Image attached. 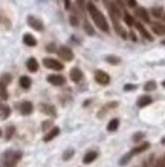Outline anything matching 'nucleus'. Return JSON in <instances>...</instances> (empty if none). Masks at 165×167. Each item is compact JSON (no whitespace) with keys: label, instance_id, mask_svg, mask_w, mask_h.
Here are the masks:
<instances>
[{"label":"nucleus","instance_id":"f257e3e1","mask_svg":"<svg viewBox=\"0 0 165 167\" xmlns=\"http://www.w3.org/2000/svg\"><path fill=\"white\" fill-rule=\"evenodd\" d=\"M87 11H89L90 17L93 19L95 25H96L101 31L109 32V23H107V20H106V15H104V14L96 8V6H95L93 2H89V3H87Z\"/></svg>","mask_w":165,"mask_h":167},{"label":"nucleus","instance_id":"f03ea898","mask_svg":"<svg viewBox=\"0 0 165 167\" xmlns=\"http://www.w3.org/2000/svg\"><path fill=\"white\" fill-rule=\"evenodd\" d=\"M22 158V153L20 152H6L3 155V160H5V166L6 167H14L15 163Z\"/></svg>","mask_w":165,"mask_h":167},{"label":"nucleus","instance_id":"7ed1b4c3","mask_svg":"<svg viewBox=\"0 0 165 167\" xmlns=\"http://www.w3.org/2000/svg\"><path fill=\"white\" fill-rule=\"evenodd\" d=\"M43 65L46 66V68H49V69H54V71H63V63H60L58 60H55V58H44L43 60Z\"/></svg>","mask_w":165,"mask_h":167},{"label":"nucleus","instance_id":"20e7f679","mask_svg":"<svg viewBox=\"0 0 165 167\" xmlns=\"http://www.w3.org/2000/svg\"><path fill=\"white\" fill-rule=\"evenodd\" d=\"M95 80H96V83L103 84V86H106V84L110 83V77H109V74L107 72H104V71H95Z\"/></svg>","mask_w":165,"mask_h":167},{"label":"nucleus","instance_id":"39448f33","mask_svg":"<svg viewBox=\"0 0 165 167\" xmlns=\"http://www.w3.org/2000/svg\"><path fill=\"white\" fill-rule=\"evenodd\" d=\"M26 22H28V25H29L31 28H34L35 31H43V29H44V26H43V22H41L40 19L34 17V15H28Z\"/></svg>","mask_w":165,"mask_h":167},{"label":"nucleus","instance_id":"423d86ee","mask_svg":"<svg viewBox=\"0 0 165 167\" xmlns=\"http://www.w3.org/2000/svg\"><path fill=\"white\" fill-rule=\"evenodd\" d=\"M58 54H60V57H61L63 60H66V61L74 60V52H72L67 46H61V48L58 49Z\"/></svg>","mask_w":165,"mask_h":167},{"label":"nucleus","instance_id":"0eeeda50","mask_svg":"<svg viewBox=\"0 0 165 167\" xmlns=\"http://www.w3.org/2000/svg\"><path fill=\"white\" fill-rule=\"evenodd\" d=\"M47 81L50 84H54V86H63V84L66 83V78L63 77V75H49L47 77Z\"/></svg>","mask_w":165,"mask_h":167},{"label":"nucleus","instance_id":"6e6552de","mask_svg":"<svg viewBox=\"0 0 165 167\" xmlns=\"http://www.w3.org/2000/svg\"><path fill=\"white\" fill-rule=\"evenodd\" d=\"M135 28L139 31V34H141V35H142L145 40H153V39H151V34H150V32H148V31H147V29L142 26V23H139V22H135Z\"/></svg>","mask_w":165,"mask_h":167},{"label":"nucleus","instance_id":"1a4fd4ad","mask_svg":"<svg viewBox=\"0 0 165 167\" xmlns=\"http://www.w3.org/2000/svg\"><path fill=\"white\" fill-rule=\"evenodd\" d=\"M70 78H72V81H75V83L81 81L82 80L81 69H80V68H72V69H70Z\"/></svg>","mask_w":165,"mask_h":167},{"label":"nucleus","instance_id":"9d476101","mask_svg":"<svg viewBox=\"0 0 165 167\" xmlns=\"http://www.w3.org/2000/svg\"><path fill=\"white\" fill-rule=\"evenodd\" d=\"M136 15L142 20V22H150V15H148V11L145 8H136Z\"/></svg>","mask_w":165,"mask_h":167},{"label":"nucleus","instance_id":"9b49d317","mask_svg":"<svg viewBox=\"0 0 165 167\" xmlns=\"http://www.w3.org/2000/svg\"><path fill=\"white\" fill-rule=\"evenodd\" d=\"M32 109H34V106H32L31 101H23V103L20 104V112H22L23 115H29V114L32 112Z\"/></svg>","mask_w":165,"mask_h":167},{"label":"nucleus","instance_id":"f8f14e48","mask_svg":"<svg viewBox=\"0 0 165 167\" xmlns=\"http://www.w3.org/2000/svg\"><path fill=\"white\" fill-rule=\"evenodd\" d=\"M98 158V152H95V150H89L86 155H84V164H90V163H93L95 160Z\"/></svg>","mask_w":165,"mask_h":167},{"label":"nucleus","instance_id":"ddd939ff","mask_svg":"<svg viewBox=\"0 0 165 167\" xmlns=\"http://www.w3.org/2000/svg\"><path fill=\"white\" fill-rule=\"evenodd\" d=\"M26 68H28V71H31V72H37V71H38V61H37L34 57H32V58H28Z\"/></svg>","mask_w":165,"mask_h":167},{"label":"nucleus","instance_id":"4468645a","mask_svg":"<svg viewBox=\"0 0 165 167\" xmlns=\"http://www.w3.org/2000/svg\"><path fill=\"white\" fill-rule=\"evenodd\" d=\"M58 133H60V129H58V127H52V129H50V130L44 135V138H43V140H44L46 143H49V141H52V140H54Z\"/></svg>","mask_w":165,"mask_h":167},{"label":"nucleus","instance_id":"2eb2a0df","mask_svg":"<svg viewBox=\"0 0 165 167\" xmlns=\"http://www.w3.org/2000/svg\"><path fill=\"white\" fill-rule=\"evenodd\" d=\"M151 31H153L156 35H165V25L153 23V25H151Z\"/></svg>","mask_w":165,"mask_h":167},{"label":"nucleus","instance_id":"dca6fc26","mask_svg":"<svg viewBox=\"0 0 165 167\" xmlns=\"http://www.w3.org/2000/svg\"><path fill=\"white\" fill-rule=\"evenodd\" d=\"M23 43H25L26 46H35V44H37V40H35V37H34L32 34H25V35H23Z\"/></svg>","mask_w":165,"mask_h":167},{"label":"nucleus","instance_id":"f3484780","mask_svg":"<svg viewBox=\"0 0 165 167\" xmlns=\"http://www.w3.org/2000/svg\"><path fill=\"white\" fill-rule=\"evenodd\" d=\"M151 101H153V100H151V97L144 95V97H141V98L138 100V106H139V107H145V106H148Z\"/></svg>","mask_w":165,"mask_h":167},{"label":"nucleus","instance_id":"a211bd4d","mask_svg":"<svg viewBox=\"0 0 165 167\" xmlns=\"http://www.w3.org/2000/svg\"><path fill=\"white\" fill-rule=\"evenodd\" d=\"M118 127H119V120H118V118H113V120H110V123L107 124V130H109V132H115V130H118Z\"/></svg>","mask_w":165,"mask_h":167},{"label":"nucleus","instance_id":"6ab92c4d","mask_svg":"<svg viewBox=\"0 0 165 167\" xmlns=\"http://www.w3.org/2000/svg\"><path fill=\"white\" fill-rule=\"evenodd\" d=\"M20 86H22L23 89H29V87H31V78L26 77V75L20 77Z\"/></svg>","mask_w":165,"mask_h":167},{"label":"nucleus","instance_id":"aec40b11","mask_svg":"<svg viewBox=\"0 0 165 167\" xmlns=\"http://www.w3.org/2000/svg\"><path fill=\"white\" fill-rule=\"evenodd\" d=\"M148 147H150V144H148V143H144V144H141V146H138L136 149H133V150H131V153H133V155H138V153H141V152H144V150H147Z\"/></svg>","mask_w":165,"mask_h":167},{"label":"nucleus","instance_id":"412c9836","mask_svg":"<svg viewBox=\"0 0 165 167\" xmlns=\"http://www.w3.org/2000/svg\"><path fill=\"white\" fill-rule=\"evenodd\" d=\"M106 61L110 63V65H119L121 63V58L119 57H115V55H106Z\"/></svg>","mask_w":165,"mask_h":167},{"label":"nucleus","instance_id":"4be33fe9","mask_svg":"<svg viewBox=\"0 0 165 167\" xmlns=\"http://www.w3.org/2000/svg\"><path fill=\"white\" fill-rule=\"evenodd\" d=\"M151 14H153L155 17H162V14H164V9H162L161 6H155V8L151 9Z\"/></svg>","mask_w":165,"mask_h":167},{"label":"nucleus","instance_id":"5701e85b","mask_svg":"<svg viewBox=\"0 0 165 167\" xmlns=\"http://www.w3.org/2000/svg\"><path fill=\"white\" fill-rule=\"evenodd\" d=\"M41 111H44L46 114L49 115H55V109L52 106H47V104H41Z\"/></svg>","mask_w":165,"mask_h":167},{"label":"nucleus","instance_id":"b1692460","mask_svg":"<svg viewBox=\"0 0 165 167\" xmlns=\"http://www.w3.org/2000/svg\"><path fill=\"white\" fill-rule=\"evenodd\" d=\"M115 31H116V32H118L123 39H127V32H125L123 28H121V25H119V23H115Z\"/></svg>","mask_w":165,"mask_h":167},{"label":"nucleus","instance_id":"393cba45","mask_svg":"<svg viewBox=\"0 0 165 167\" xmlns=\"http://www.w3.org/2000/svg\"><path fill=\"white\" fill-rule=\"evenodd\" d=\"M131 157H133V153H131V152H128L127 155H124L123 158H121V161H119V166H125V164L131 160Z\"/></svg>","mask_w":165,"mask_h":167},{"label":"nucleus","instance_id":"a878e982","mask_svg":"<svg viewBox=\"0 0 165 167\" xmlns=\"http://www.w3.org/2000/svg\"><path fill=\"white\" fill-rule=\"evenodd\" d=\"M8 97V92H6V84L3 81H0V98H6Z\"/></svg>","mask_w":165,"mask_h":167},{"label":"nucleus","instance_id":"bb28decb","mask_svg":"<svg viewBox=\"0 0 165 167\" xmlns=\"http://www.w3.org/2000/svg\"><path fill=\"white\" fill-rule=\"evenodd\" d=\"M124 22H125L128 26H135V19H133L130 14H125V15H124Z\"/></svg>","mask_w":165,"mask_h":167},{"label":"nucleus","instance_id":"cd10ccee","mask_svg":"<svg viewBox=\"0 0 165 167\" xmlns=\"http://www.w3.org/2000/svg\"><path fill=\"white\" fill-rule=\"evenodd\" d=\"M84 31H86L89 35H95V31H93V28L90 26L89 22H84Z\"/></svg>","mask_w":165,"mask_h":167},{"label":"nucleus","instance_id":"c85d7f7f","mask_svg":"<svg viewBox=\"0 0 165 167\" xmlns=\"http://www.w3.org/2000/svg\"><path fill=\"white\" fill-rule=\"evenodd\" d=\"M144 89L145 90H155L156 89V81H147L144 84Z\"/></svg>","mask_w":165,"mask_h":167},{"label":"nucleus","instance_id":"c756f323","mask_svg":"<svg viewBox=\"0 0 165 167\" xmlns=\"http://www.w3.org/2000/svg\"><path fill=\"white\" fill-rule=\"evenodd\" d=\"M69 22H70L72 26H78V25H80V22H78V19H77L75 15H70V17H69Z\"/></svg>","mask_w":165,"mask_h":167},{"label":"nucleus","instance_id":"7c9ffc66","mask_svg":"<svg viewBox=\"0 0 165 167\" xmlns=\"http://www.w3.org/2000/svg\"><path fill=\"white\" fill-rule=\"evenodd\" d=\"M14 130H15V127H14V126H9V127H8V130H6V140H9V138L12 136Z\"/></svg>","mask_w":165,"mask_h":167},{"label":"nucleus","instance_id":"2f4dec72","mask_svg":"<svg viewBox=\"0 0 165 167\" xmlns=\"http://www.w3.org/2000/svg\"><path fill=\"white\" fill-rule=\"evenodd\" d=\"M72 157H74V150L70 149V150H66V153L63 155V160H64V161H67V160H69V158H72Z\"/></svg>","mask_w":165,"mask_h":167},{"label":"nucleus","instance_id":"473e14b6","mask_svg":"<svg viewBox=\"0 0 165 167\" xmlns=\"http://www.w3.org/2000/svg\"><path fill=\"white\" fill-rule=\"evenodd\" d=\"M142 138H144V133H142V132H138V133H135V135H133V141H136V143H138V141H141Z\"/></svg>","mask_w":165,"mask_h":167},{"label":"nucleus","instance_id":"72a5a7b5","mask_svg":"<svg viewBox=\"0 0 165 167\" xmlns=\"http://www.w3.org/2000/svg\"><path fill=\"white\" fill-rule=\"evenodd\" d=\"M135 89H136V84H125L124 86V90H127V92L128 90H135Z\"/></svg>","mask_w":165,"mask_h":167},{"label":"nucleus","instance_id":"f704fd0d","mask_svg":"<svg viewBox=\"0 0 165 167\" xmlns=\"http://www.w3.org/2000/svg\"><path fill=\"white\" fill-rule=\"evenodd\" d=\"M125 2H127V5H128V6H131V8H135V6H136V0H125Z\"/></svg>","mask_w":165,"mask_h":167},{"label":"nucleus","instance_id":"c9c22d12","mask_svg":"<svg viewBox=\"0 0 165 167\" xmlns=\"http://www.w3.org/2000/svg\"><path fill=\"white\" fill-rule=\"evenodd\" d=\"M64 6H66V9H69L70 8V0H64Z\"/></svg>","mask_w":165,"mask_h":167},{"label":"nucleus","instance_id":"e433bc0d","mask_svg":"<svg viewBox=\"0 0 165 167\" xmlns=\"http://www.w3.org/2000/svg\"><path fill=\"white\" fill-rule=\"evenodd\" d=\"M128 35H130V39H131V40H133V42H136V40H138V39H136V35H135V34H133V32H130V34H128Z\"/></svg>","mask_w":165,"mask_h":167},{"label":"nucleus","instance_id":"4c0bfd02","mask_svg":"<svg viewBox=\"0 0 165 167\" xmlns=\"http://www.w3.org/2000/svg\"><path fill=\"white\" fill-rule=\"evenodd\" d=\"M50 124H52L50 121H46V123H43V129H47V127H49Z\"/></svg>","mask_w":165,"mask_h":167},{"label":"nucleus","instance_id":"58836bf2","mask_svg":"<svg viewBox=\"0 0 165 167\" xmlns=\"http://www.w3.org/2000/svg\"><path fill=\"white\" fill-rule=\"evenodd\" d=\"M77 3H78V6H84V0H77Z\"/></svg>","mask_w":165,"mask_h":167},{"label":"nucleus","instance_id":"ea45409f","mask_svg":"<svg viewBox=\"0 0 165 167\" xmlns=\"http://www.w3.org/2000/svg\"><path fill=\"white\" fill-rule=\"evenodd\" d=\"M162 86H164V87H165V80H164V81H162Z\"/></svg>","mask_w":165,"mask_h":167},{"label":"nucleus","instance_id":"a19ab883","mask_svg":"<svg viewBox=\"0 0 165 167\" xmlns=\"http://www.w3.org/2000/svg\"><path fill=\"white\" fill-rule=\"evenodd\" d=\"M162 144H165V138H164V140H162Z\"/></svg>","mask_w":165,"mask_h":167},{"label":"nucleus","instance_id":"79ce46f5","mask_svg":"<svg viewBox=\"0 0 165 167\" xmlns=\"http://www.w3.org/2000/svg\"><path fill=\"white\" fill-rule=\"evenodd\" d=\"M162 44H165V40H162Z\"/></svg>","mask_w":165,"mask_h":167},{"label":"nucleus","instance_id":"37998d69","mask_svg":"<svg viewBox=\"0 0 165 167\" xmlns=\"http://www.w3.org/2000/svg\"><path fill=\"white\" fill-rule=\"evenodd\" d=\"M0 136H2V130H0Z\"/></svg>","mask_w":165,"mask_h":167}]
</instances>
